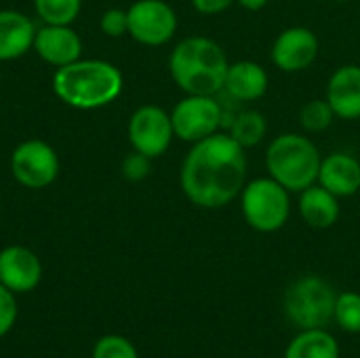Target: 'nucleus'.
Listing matches in <instances>:
<instances>
[{"label":"nucleus","mask_w":360,"mask_h":358,"mask_svg":"<svg viewBox=\"0 0 360 358\" xmlns=\"http://www.w3.org/2000/svg\"><path fill=\"white\" fill-rule=\"evenodd\" d=\"M247 154L228 133L192 143L179 171L186 198L200 209H221L236 200L247 184Z\"/></svg>","instance_id":"f257e3e1"},{"label":"nucleus","mask_w":360,"mask_h":358,"mask_svg":"<svg viewBox=\"0 0 360 358\" xmlns=\"http://www.w3.org/2000/svg\"><path fill=\"white\" fill-rule=\"evenodd\" d=\"M228 68L226 51L207 36L184 38L169 55L171 78L186 95L221 93Z\"/></svg>","instance_id":"f03ea898"},{"label":"nucleus","mask_w":360,"mask_h":358,"mask_svg":"<svg viewBox=\"0 0 360 358\" xmlns=\"http://www.w3.org/2000/svg\"><path fill=\"white\" fill-rule=\"evenodd\" d=\"M122 72L103 59H76L63 68H57L53 76L55 95L70 108L97 110L122 93Z\"/></svg>","instance_id":"7ed1b4c3"},{"label":"nucleus","mask_w":360,"mask_h":358,"mask_svg":"<svg viewBox=\"0 0 360 358\" xmlns=\"http://www.w3.org/2000/svg\"><path fill=\"white\" fill-rule=\"evenodd\" d=\"M323 156L316 143L300 133H283L274 137L266 150V169L289 192H304L319 181Z\"/></svg>","instance_id":"20e7f679"},{"label":"nucleus","mask_w":360,"mask_h":358,"mask_svg":"<svg viewBox=\"0 0 360 358\" xmlns=\"http://www.w3.org/2000/svg\"><path fill=\"white\" fill-rule=\"evenodd\" d=\"M238 198L243 217L255 232L272 234L289 222L291 192L270 175L247 181Z\"/></svg>","instance_id":"39448f33"},{"label":"nucleus","mask_w":360,"mask_h":358,"mask_svg":"<svg viewBox=\"0 0 360 358\" xmlns=\"http://www.w3.org/2000/svg\"><path fill=\"white\" fill-rule=\"evenodd\" d=\"M335 289L321 276H302L285 293L287 319L304 329H325L333 321L335 312Z\"/></svg>","instance_id":"423d86ee"},{"label":"nucleus","mask_w":360,"mask_h":358,"mask_svg":"<svg viewBox=\"0 0 360 358\" xmlns=\"http://www.w3.org/2000/svg\"><path fill=\"white\" fill-rule=\"evenodd\" d=\"M175 137L188 143L202 141L224 127V110L217 95H186L171 112Z\"/></svg>","instance_id":"0eeeda50"},{"label":"nucleus","mask_w":360,"mask_h":358,"mask_svg":"<svg viewBox=\"0 0 360 358\" xmlns=\"http://www.w3.org/2000/svg\"><path fill=\"white\" fill-rule=\"evenodd\" d=\"M11 173L23 188H49L59 175V156L42 139L21 141L11 154Z\"/></svg>","instance_id":"6e6552de"},{"label":"nucleus","mask_w":360,"mask_h":358,"mask_svg":"<svg viewBox=\"0 0 360 358\" xmlns=\"http://www.w3.org/2000/svg\"><path fill=\"white\" fill-rule=\"evenodd\" d=\"M129 34L146 46H162L177 32V13L165 0H137L129 6Z\"/></svg>","instance_id":"1a4fd4ad"},{"label":"nucleus","mask_w":360,"mask_h":358,"mask_svg":"<svg viewBox=\"0 0 360 358\" xmlns=\"http://www.w3.org/2000/svg\"><path fill=\"white\" fill-rule=\"evenodd\" d=\"M127 133L133 150L146 154L148 158L162 156L175 137L171 114L152 103L141 106L133 112V116L129 118Z\"/></svg>","instance_id":"9d476101"},{"label":"nucleus","mask_w":360,"mask_h":358,"mask_svg":"<svg viewBox=\"0 0 360 358\" xmlns=\"http://www.w3.org/2000/svg\"><path fill=\"white\" fill-rule=\"evenodd\" d=\"M272 63L287 72H304L319 57V38L312 30L295 25L283 30L272 44Z\"/></svg>","instance_id":"9b49d317"},{"label":"nucleus","mask_w":360,"mask_h":358,"mask_svg":"<svg viewBox=\"0 0 360 358\" xmlns=\"http://www.w3.org/2000/svg\"><path fill=\"white\" fill-rule=\"evenodd\" d=\"M42 281V264L38 255L21 245L0 251V283L15 295L34 291Z\"/></svg>","instance_id":"f8f14e48"},{"label":"nucleus","mask_w":360,"mask_h":358,"mask_svg":"<svg viewBox=\"0 0 360 358\" xmlns=\"http://www.w3.org/2000/svg\"><path fill=\"white\" fill-rule=\"evenodd\" d=\"M34 51L38 57L55 68H63L74 63L82 55V40L70 25H51L44 23L36 30L34 36Z\"/></svg>","instance_id":"ddd939ff"},{"label":"nucleus","mask_w":360,"mask_h":358,"mask_svg":"<svg viewBox=\"0 0 360 358\" xmlns=\"http://www.w3.org/2000/svg\"><path fill=\"white\" fill-rule=\"evenodd\" d=\"M335 112V118L359 120L360 118V65L346 63L340 65L327 82L325 97Z\"/></svg>","instance_id":"4468645a"},{"label":"nucleus","mask_w":360,"mask_h":358,"mask_svg":"<svg viewBox=\"0 0 360 358\" xmlns=\"http://www.w3.org/2000/svg\"><path fill=\"white\" fill-rule=\"evenodd\" d=\"M338 198H348L360 192V160L346 152H333L321 162L319 181Z\"/></svg>","instance_id":"2eb2a0df"},{"label":"nucleus","mask_w":360,"mask_h":358,"mask_svg":"<svg viewBox=\"0 0 360 358\" xmlns=\"http://www.w3.org/2000/svg\"><path fill=\"white\" fill-rule=\"evenodd\" d=\"M268 87H270V78L266 68L259 65L257 61L243 59L230 63L221 91H226V95H230L238 103H249L262 99Z\"/></svg>","instance_id":"dca6fc26"},{"label":"nucleus","mask_w":360,"mask_h":358,"mask_svg":"<svg viewBox=\"0 0 360 358\" xmlns=\"http://www.w3.org/2000/svg\"><path fill=\"white\" fill-rule=\"evenodd\" d=\"M36 27L32 19L19 11H0V61L23 57L34 46Z\"/></svg>","instance_id":"f3484780"},{"label":"nucleus","mask_w":360,"mask_h":358,"mask_svg":"<svg viewBox=\"0 0 360 358\" xmlns=\"http://www.w3.org/2000/svg\"><path fill=\"white\" fill-rule=\"evenodd\" d=\"M300 215L302 219L316 230H327L331 226H335V222L340 219L342 207H340V198L335 194H331L327 188H323L321 184H314L310 188H306L304 192H300V203H297Z\"/></svg>","instance_id":"a211bd4d"},{"label":"nucleus","mask_w":360,"mask_h":358,"mask_svg":"<svg viewBox=\"0 0 360 358\" xmlns=\"http://www.w3.org/2000/svg\"><path fill=\"white\" fill-rule=\"evenodd\" d=\"M285 358H340V344L325 329H304L289 342Z\"/></svg>","instance_id":"6ab92c4d"},{"label":"nucleus","mask_w":360,"mask_h":358,"mask_svg":"<svg viewBox=\"0 0 360 358\" xmlns=\"http://www.w3.org/2000/svg\"><path fill=\"white\" fill-rule=\"evenodd\" d=\"M268 133V120L257 110H238L228 127V135L245 150L255 148Z\"/></svg>","instance_id":"aec40b11"},{"label":"nucleus","mask_w":360,"mask_h":358,"mask_svg":"<svg viewBox=\"0 0 360 358\" xmlns=\"http://www.w3.org/2000/svg\"><path fill=\"white\" fill-rule=\"evenodd\" d=\"M36 15L51 25H72L80 15L82 0H34Z\"/></svg>","instance_id":"412c9836"},{"label":"nucleus","mask_w":360,"mask_h":358,"mask_svg":"<svg viewBox=\"0 0 360 358\" xmlns=\"http://www.w3.org/2000/svg\"><path fill=\"white\" fill-rule=\"evenodd\" d=\"M333 321L346 333H360V293L356 291L338 293Z\"/></svg>","instance_id":"4be33fe9"},{"label":"nucleus","mask_w":360,"mask_h":358,"mask_svg":"<svg viewBox=\"0 0 360 358\" xmlns=\"http://www.w3.org/2000/svg\"><path fill=\"white\" fill-rule=\"evenodd\" d=\"M335 112L331 110L327 99H312L300 112V124L308 133H323L333 124Z\"/></svg>","instance_id":"5701e85b"},{"label":"nucleus","mask_w":360,"mask_h":358,"mask_svg":"<svg viewBox=\"0 0 360 358\" xmlns=\"http://www.w3.org/2000/svg\"><path fill=\"white\" fill-rule=\"evenodd\" d=\"M91 358H139V352L131 340L110 333L95 342Z\"/></svg>","instance_id":"b1692460"},{"label":"nucleus","mask_w":360,"mask_h":358,"mask_svg":"<svg viewBox=\"0 0 360 358\" xmlns=\"http://www.w3.org/2000/svg\"><path fill=\"white\" fill-rule=\"evenodd\" d=\"M17 314H19V306L15 293L0 283V338L11 333V329L17 323Z\"/></svg>","instance_id":"393cba45"},{"label":"nucleus","mask_w":360,"mask_h":358,"mask_svg":"<svg viewBox=\"0 0 360 358\" xmlns=\"http://www.w3.org/2000/svg\"><path fill=\"white\" fill-rule=\"evenodd\" d=\"M152 171V158L141 152H131L122 160V177L127 181H143Z\"/></svg>","instance_id":"a878e982"},{"label":"nucleus","mask_w":360,"mask_h":358,"mask_svg":"<svg viewBox=\"0 0 360 358\" xmlns=\"http://www.w3.org/2000/svg\"><path fill=\"white\" fill-rule=\"evenodd\" d=\"M99 27L110 38H118V36L129 34V15H127V11H122V8H108L101 15Z\"/></svg>","instance_id":"bb28decb"},{"label":"nucleus","mask_w":360,"mask_h":358,"mask_svg":"<svg viewBox=\"0 0 360 358\" xmlns=\"http://www.w3.org/2000/svg\"><path fill=\"white\" fill-rule=\"evenodd\" d=\"M190 2L202 15H219L234 4V0H190Z\"/></svg>","instance_id":"cd10ccee"},{"label":"nucleus","mask_w":360,"mask_h":358,"mask_svg":"<svg viewBox=\"0 0 360 358\" xmlns=\"http://www.w3.org/2000/svg\"><path fill=\"white\" fill-rule=\"evenodd\" d=\"M236 4H240L243 8H247V11H262L270 0H234Z\"/></svg>","instance_id":"c85d7f7f"},{"label":"nucleus","mask_w":360,"mask_h":358,"mask_svg":"<svg viewBox=\"0 0 360 358\" xmlns=\"http://www.w3.org/2000/svg\"><path fill=\"white\" fill-rule=\"evenodd\" d=\"M338 2H348V0H338Z\"/></svg>","instance_id":"c756f323"}]
</instances>
